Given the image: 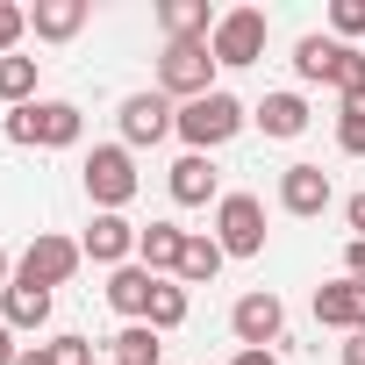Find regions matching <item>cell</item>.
<instances>
[{
  "label": "cell",
  "instance_id": "4316f807",
  "mask_svg": "<svg viewBox=\"0 0 365 365\" xmlns=\"http://www.w3.org/2000/svg\"><path fill=\"white\" fill-rule=\"evenodd\" d=\"M29 36V8H15V0H0V58H15V43Z\"/></svg>",
  "mask_w": 365,
  "mask_h": 365
},
{
  "label": "cell",
  "instance_id": "4dcf8cb0",
  "mask_svg": "<svg viewBox=\"0 0 365 365\" xmlns=\"http://www.w3.org/2000/svg\"><path fill=\"white\" fill-rule=\"evenodd\" d=\"M344 222H351V237H365V194H351V201H344Z\"/></svg>",
  "mask_w": 365,
  "mask_h": 365
},
{
  "label": "cell",
  "instance_id": "ffe728a7",
  "mask_svg": "<svg viewBox=\"0 0 365 365\" xmlns=\"http://www.w3.org/2000/svg\"><path fill=\"white\" fill-rule=\"evenodd\" d=\"M222 258H230V251H222L208 230H187V251H179V272H172V279H179V287H208V279L222 272Z\"/></svg>",
  "mask_w": 365,
  "mask_h": 365
},
{
  "label": "cell",
  "instance_id": "e575fe53",
  "mask_svg": "<svg viewBox=\"0 0 365 365\" xmlns=\"http://www.w3.org/2000/svg\"><path fill=\"white\" fill-rule=\"evenodd\" d=\"M230 365H279V358H272V351H237Z\"/></svg>",
  "mask_w": 365,
  "mask_h": 365
},
{
  "label": "cell",
  "instance_id": "44dd1931",
  "mask_svg": "<svg viewBox=\"0 0 365 365\" xmlns=\"http://www.w3.org/2000/svg\"><path fill=\"white\" fill-rule=\"evenodd\" d=\"M108 351H115V365H158V351H165V344H158V329H150V322H122Z\"/></svg>",
  "mask_w": 365,
  "mask_h": 365
},
{
  "label": "cell",
  "instance_id": "f546056e",
  "mask_svg": "<svg viewBox=\"0 0 365 365\" xmlns=\"http://www.w3.org/2000/svg\"><path fill=\"white\" fill-rule=\"evenodd\" d=\"M344 279H358V287H365V237H351V244H344Z\"/></svg>",
  "mask_w": 365,
  "mask_h": 365
},
{
  "label": "cell",
  "instance_id": "f1b7e54d",
  "mask_svg": "<svg viewBox=\"0 0 365 365\" xmlns=\"http://www.w3.org/2000/svg\"><path fill=\"white\" fill-rule=\"evenodd\" d=\"M51 358L58 365H93V344L86 336H51Z\"/></svg>",
  "mask_w": 365,
  "mask_h": 365
},
{
  "label": "cell",
  "instance_id": "d6986e66",
  "mask_svg": "<svg viewBox=\"0 0 365 365\" xmlns=\"http://www.w3.org/2000/svg\"><path fill=\"white\" fill-rule=\"evenodd\" d=\"M251 122H258L265 136H279V143H294V136L308 129V101H301V93H265V101L251 108Z\"/></svg>",
  "mask_w": 365,
  "mask_h": 365
},
{
  "label": "cell",
  "instance_id": "ba28073f",
  "mask_svg": "<svg viewBox=\"0 0 365 365\" xmlns=\"http://www.w3.org/2000/svg\"><path fill=\"white\" fill-rule=\"evenodd\" d=\"M230 329H237V344H244V351H272V344L287 336V301L258 287V294H244V301L230 308Z\"/></svg>",
  "mask_w": 365,
  "mask_h": 365
},
{
  "label": "cell",
  "instance_id": "30bf717a",
  "mask_svg": "<svg viewBox=\"0 0 365 365\" xmlns=\"http://www.w3.org/2000/svg\"><path fill=\"white\" fill-rule=\"evenodd\" d=\"M136 237H143V230H136L129 215H93V222H86V237H79V251H86L93 265H108V272H115V265H136Z\"/></svg>",
  "mask_w": 365,
  "mask_h": 365
},
{
  "label": "cell",
  "instance_id": "8992f818",
  "mask_svg": "<svg viewBox=\"0 0 365 365\" xmlns=\"http://www.w3.org/2000/svg\"><path fill=\"white\" fill-rule=\"evenodd\" d=\"M265 36H272L265 8H230V15L215 22L208 51H215V65H258V58H265Z\"/></svg>",
  "mask_w": 365,
  "mask_h": 365
},
{
  "label": "cell",
  "instance_id": "d6a6232c",
  "mask_svg": "<svg viewBox=\"0 0 365 365\" xmlns=\"http://www.w3.org/2000/svg\"><path fill=\"white\" fill-rule=\"evenodd\" d=\"M15 358H22V344H15V329H8V322H0V365H15Z\"/></svg>",
  "mask_w": 365,
  "mask_h": 365
},
{
  "label": "cell",
  "instance_id": "836d02e7",
  "mask_svg": "<svg viewBox=\"0 0 365 365\" xmlns=\"http://www.w3.org/2000/svg\"><path fill=\"white\" fill-rule=\"evenodd\" d=\"M344 365H365V329H358V336H344Z\"/></svg>",
  "mask_w": 365,
  "mask_h": 365
},
{
  "label": "cell",
  "instance_id": "6da1fadb",
  "mask_svg": "<svg viewBox=\"0 0 365 365\" xmlns=\"http://www.w3.org/2000/svg\"><path fill=\"white\" fill-rule=\"evenodd\" d=\"M79 179H86L93 215H122L136 201V158H129V143H93V158L79 165Z\"/></svg>",
  "mask_w": 365,
  "mask_h": 365
},
{
  "label": "cell",
  "instance_id": "cb8c5ba5",
  "mask_svg": "<svg viewBox=\"0 0 365 365\" xmlns=\"http://www.w3.org/2000/svg\"><path fill=\"white\" fill-rule=\"evenodd\" d=\"M329 58H336V36H301L294 43V72L301 79H329Z\"/></svg>",
  "mask_w": 365,
  "mask_h": 365
},
{
  "label": "cell",
  "instance_id": "e0dca14e",
  "mask_svg": "<svg viewBox=\"0 0 365 365\" xmlns=\"http://www.w3.org/2000/svg\"><path fill=\"white\" fill-rule=\"evenodd\" d=\"M86 0H36L29 8V29H36V43H72L79 29H86Z\"/></svg>",
  "mask_w": 365,
  "mask_h": 365
},
{
  "label": "cell",
  "instance_id": "8fae6325",
  "mask_svg": "<svg viewBox=\"0 0 365 365\" xmlns=\"http://www.w3.org/2000/svg\"><path fill=\"white\" fill-rule=\"evenodd\" d=\"M329 201H336V187H329V172H322V165H287V172H279V208H287V215L315 222Z\"/></svg>",
  "mask_w": 365,
  "mask_h": 365
},
{
  "label": "cell",
  "instance_id": "d590c367",
  "mask_svg": "<svg viewBox=\"0 0 365 365\" xmlns=\"http://www.w3.org/2000/svg\"><path fill=\"white\" fill-rule=\"evenodd\" d=\"M344 115H365V86H358V93H344Z\"/></svg>",
  "mask_w": 365,
  "mask_h": 365
},
{
  "label": "cell",
  "instance_id": "5bb4252c",
  "mask_svg": "<svg viewBox=\"0 0 365 365\" xmlns=\"http://www.w3.org/2000/svg\"><path fill=\"white\" fill-rule=\"evenodd\" d=\"M215 8L208 0H158V29H165V43H208L215 36Z\"/></svg>",
  "mask_w": 365,
  "mask_h": 365
},
{
  "label": "cell",
  "instance_id": "d4e9b609",
  "mask_svg": "<svg viewBox=\"0 0 365 365\" xmlns=\"http://www.w3.org/2000/svg\"><path fill=\"white\" fill-rule=\"evenodd\" d=\"M322 86L358 93V86H365V51H358V43H336V58H329V79H322Z\"/></svg>",
  "mask_w": 365,
  "mask_h": 365
},
{
  "label": "cell",
  "instance_id": "7c38bea8",
  "mask_svg": "<svg viewBox=\"0 0 365 365\" xmlns=\"http://www.w3.org/2000/svg\"><path fill=\"white\" fill-rule=\"evenodd\" d=\"M165 187H172V201H179V208H208V201H222V172H215V158H208V150H187V158L165 172Z\"/></svg>",
  "mask_w": 365,
  "mask_h": 365
},
{
  "label": "cell",
  "instance_id": "7402d4cb",
  "mask_svg": "<svg viewBox=\"0 0 365 365\" xmlns=\"http://www.w3.org/2000/svg\"><path fill=\"white\" fill-rule=\"evenodd\" d=\"M187 315H194V301H187V287H179V279H158V294H150V315H143V322H150V329L165 336V329H179V322H187Z\"/></svg>",
  "mask_w": 365,
  "mask_h": 365
},
{
  "label": "cell",
  "instance_id": "3957f363",
  "mask_svg": "<svg viewBox=\"0 0 365 365\" xmlns=\"http://www.w3.org/2000/svg\"><path fill=\"white\" fill-rule=\"evenodd\" d=\"M244 122H251V108H244L237 93H222V86L179 108V136H187V150H222V143H230Z\"/></svg>",
  "mask_w": 365,
  "mask_h": 365
},
{
  "label": "cell",
  "instance_id": "83f0119b",
  "mask_svg": "<svg viewBox=\"0 0 365 365\" xmlns=\"http://www.w3.org/2000/svg\"><path fill=\"white\" fill-rule=\"evenodd\" d=\"M336 150L344 158H365V115H336Z\"/></svg>",
  "mask_w": 365,
  "mask_h": 365
},
{
  "label": "cell",
  "instance_id": "5b68a950",
  "mask_svg": "<svg viewBox=\"0 0 365 365\" xmlns=\"http://www.w3.org/2000/svg\"><path fill=\"white\" fill-rule=\"evenodd\" d=\"M215 244L230 258H258L265 251V201L258 194H222L215 201Z\"/></svg>",
  "mask_w": 365,
  "mask_h": 365
},
{
  "label": "cell",
  "instance_id": "1f68e13d",
  "mask_svg": "<svg viewBox=\"0 0 365 365\" xmlns=\"http://www.w3.org/2000/svg\"><path fill=\"white\" fill-rule=\"evenodd\" d=\"M15 365H58V358H51V344H22V358H15Z\"/></svg>",
  "mask_w": 365,
  "mask_h": 365
},
{
  "label": "cell",
  "instance_id": "52a82bcc",
  "mask_svg": "<svg viewBox=\"0 0 365 365\" xmlns=\"http://www.w3.org/2000/svg\"><path fill=\"white\" fill-rule=\"evenodd\" d=\"M79 265H86V251H79L72 237L36 230V237H29V251H22V265H15V279H29V287H65Z\"/></svg>",
  "mask_w": 365,
  "mask_h": 365
},
{
  "label": "cell",
  "instance_id": "484cf974",
  "mask_svg": "<svg viewBox=\"0 0 365 365\" xmlns=\"http://www.w3.org/2000/svg\"><path fill=\"white\" fill-rule=\"evenodd\" d=\"M329 36H336V43L365 36V0H336V8H329Z\"/></svg>",
  "mask_w": 365,
  "mask_h": 365
},
{
  "label": "cell",
  "instance_id": "603a6c76",
  "mask_svg": "<svg viewBox=\"0 0 365 365\" xmlns=\"http://www.w3.org/2000/svg\"><path fill=\"white\" fill-rule=\"evenodd\" d=\"M0 101H8V108L36 101V58H0Z\"/></svg>",
  "mask_w": 365,
  "mask_h": 365
},
{
  "label": "cell",
  "instance_id": "9c48e42d",
  "mask_svg": "<svg viewBox=\"0 0 365 365\" xmlns=\"http://www.w3.org/2000/svg\"><path fill=\"white\" fill-rule=\"evenodd\" d=\"M115 122H122V143H129V150H143V143H165V136L179 129V108H172L165 93H129Z\"/></svg>",
  "mask_w": 365,
  "mask_h": 365
},
{
  "label": "cell",
  "instance_id": "ac0fdd59",
  "mask_svg": "<svg viewBox=\"0 0 365 365\" xmlns=\"http://www.w3.org/2000/svg\"><path fill=\"white\" fill-rule=\"evenodd\" d=\"M0 322H8V329H43L51 322V287L8 279V294H0Z\"/></svg>",
  "mask_w": 365,
  "mask_h": 365
},
{
  "label": "cell",
  "instance_id": "7a4b0ae2",
  "mask_svg": "<svg viewBox=\"0 0 365 365\" xmlns=\"http://www.w3.org/2000/svg\"><path fill=\"white\" fill-rule=\"evenodd\" d=\"M86 129V115L72 101H29V108H8V143H36V150H72Z\"/></svg>",
  "mask_w": 365,
  "mask_h": 365
},
{
  "label": "cell",
  "instance_id": "4fadbf2b",
  "mask_svg": "<svg viewBox=\"0 0 365 365\" xmlns=\"http://www.w3.org/2000/svg\"><path fill=\"white\" fill-rule=\"evenodd\" d=\"M315 322L358 336V329H365V287H358V279H329V287H315Z\"/></svg>",
  "mask_w": 365,
  "mask_h": 365
},
{
  "label": "cell",
  "instance_id": "9a60e30c",
  "mask_svg": "<svg viewBox=\"0 0 365 365\" xmlns=\"http://www.w3.org/2000/svg\"><path fill=\"white\" fill-rule=\"evenodd\" d=\"M150 294H158V272H143V265H115L108 272V308L122 322H143L150 315Z\"/></svg>",
  "mask_w": 365,
  "mask_h": 365
},
{
  "label": "cell",
  "instance_id": "277c9868",
  "mask_svg": "<svg viewBox=\"0 0 365 365\" xmlns=\"http://www.w3.org/2000/svg\"><path fill=\"white\" fill-rule=\"evenodd\" d=\"M158 93L165 101H201V93H215V51L208 43H165V58H158Z\"/></svg>",
  "mask_w": 365,
  "mask_h": 365
},
{
  "label": "cell",
  "instance_id": "2e32d148",
  "mask_svg": "<svg viewBox=\"0 0 365 365\" xmlns=\"http://www.w3.org/2000/svg\"><path fill=\"white\" fill-rule=\"evenodd\" d=\"M179 251H187V230H179V222H143V237H136V265L143 272L172 279L179 272Z\"/></svg>",
  "mask_w": 365,
  "mask_h": 365
},
{
  "label": "cell",
  "instance_id": "8d00e7d4",
  "mask_svg": "<svg viewBox=\"0 0 365 365\" xmlns=\"http://www.w3.org/2000/svg\"><path fill=\"white\" fill-rule=\"evenodd\" d=\"M8 279H15V265H8V251H0V294H8Z\"/></svg>",
  "mask_w": 365,
  "mask_h": 365
}]
</instances>
